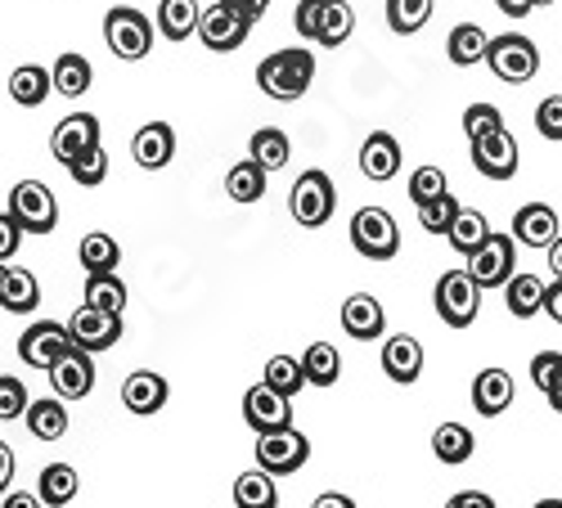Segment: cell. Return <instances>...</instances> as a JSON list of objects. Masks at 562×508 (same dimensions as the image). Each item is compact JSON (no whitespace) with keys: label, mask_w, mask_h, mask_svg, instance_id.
<instances>
[{"label":"cell","mask_w":562,"mask_h":508,"mask_svg":"<svg viewBox=\"0 0 562 508\" xmlns=\"http://www.w3.org/2000/svg\"><path fill=\"white\" fill-rule=\"evenodd\" d=\"M72 342V329L68 325H55V319H41V325H32L23 338H19V360L27 369H50Z\"/></svg>","instance_id":"7c38bea8"},{"label":"cell","mask_w":562,"mask_h":508,"mask_svg":"<svg viewBox=\"0 0 562 508\" xmlns=\"http://www.w3.org/2000/svg\"><path fill=\"white\" fill-rule=\"evenodd\" d=\"M10 212H14V221L27 229V235H50V229L59 225V203L50 194V184H41V180H19L14 184Z\"/></svg>","instance_id":"9c48e42d"},{"label":"cell","mask_w":562,"mask_h":508,"mask_svg":"<svg viewBox=\"0 0 562 508\" xmlns=\"http://www.w3.org/2000/svg\"><path fill=\"white\" fill-rule=\"evenodd\" d=\"M558 369H562V351H540V355L531 360V383H536L540 392H549V383L558 379Z\"/></svg>","instance_id":"816d5d0a"},{"label":"cell","mask_w":562,"mask_h":508,"mask_svg":"<svg viewBox=\"0 0 562 508\" xmlns=\"http://www.w3.org/2000/svg\"><path fill=\"white\" fill-rule=\"evenodd\" d=\"M199 0H162L158 5V32L167 41H190V32H199Z\"/></svg>","instance_id":"4dcf8cb0"},{"label":"cell","mask_w":562,"mask_h":508,"mask_svg":"<svg viewBox=\"0 0 562 508\" xmlns=\"http://www.w3.org/2000/svg\"><path fill=\"white\" fill-rule=\"evenodd\" d=\"M36 504H41V495H36V499H32V495H10V499H5V508H36Z\"/></svg>","instance_id":"6125c7cd"},{"label":"cell","mask_w":562,"mask_h":508,"mask_svg":"<svg viewBox=\"0 0 562 508\" xmlns=\"http://www.w3.org/2000/svg\"><path fill=\"white\" fill-rule=\"evenodd\" d=\"M10 482H14V450H10L5 441H0V499H5Z\"/></svg>","instance_id":"f5cc1de1"},{"label":"cell","mask_w":562,"mask_h":508,"mask_svg":"<svg viewBox=\"0 0 562 508\" xmlns=\"http://www.w3.org/2000/svg\"><path fill=\"white\" fill-rule=\"evenodd\" d=\"M131 158H135V167H145V171H162L176 158V131L167 122L139 126L135 140H131Z\"/></svg>","instance_id":"ac0fdd59"},{"label":"cell","mask_w":562,"mask_h":508,"mask_svg":"<svg viewBox=\"0 0 562 508\" xmlns=\"http://www.w3.org/2000/svg\"><path fill=\"white\" fill-rule=\"evenodd\" d=\"M167 396H171V387L162 374H154V369H135V374L122 383V405L131 414H145V419L167 405Z\"/></svg>","instance_id":"d6986e66"},{"label":"cell","mask_w":562,"mask_h":508,"mask_svg":"<svg viewBox=\"0 0 562 508\" xmlns=\"http://www.w3.org/2000/svg\"><path fill=\"white\" fill-rule=\"evenodd\" d=\"M459 199L446 190V194H437L432 203H418V225H424L428 229V235H446V229H450V221L459 216Z\"/></svg>","instance_id":"7bdbcfd3"},{"label":"cell","mask_w":562,"mask_h":508,"mask_svg":"<svg viewBox=\"0 0 562 508\" xmlns=\"http://www.w3.org/2000/svg\"><path fill=\"white\" fill-rule=\"evenodd\" d=\"M486 45H491V36L482 32V23H459L446 41V55L454 68H473L477 59H486Z\"/></svg>","instance_id":"83f0119b"},{"label":"cell","mask_w":562,"mask_h":508,"mask_svg":"<svg viewBox=\"0 0 562 508\" xmlns=\"http://www.w3.org/2000/svg\"><path fill=\"white\" fill-rule=\"evenodd\" d=\"M234 5H239L248 19H261V14L270 10V0H234Z\"/></svg>","instance_id":"680465c9"},{"label":"cell","mask_w":562,"mask_h":508,"mask_svg":"<svg viewBox=\"0 0 562 508\" xmlns=\"http://www.w3.org/2000/svg\"><path fill=\"white\" fill-rule=\"evenodd\" d=\"M23 419H27V428H32V437H36V441H59V437L68 432V409H64V396H41V400H32Z\"/></svg>","instance_id":"cb8c5ba5"},{"label":"cell","mask_w":562,"mask_h":508,"mask_svg":"<svg viewBox=\"0 0 562 508\" xmlns=\"http://www.w3.org/2000/svg\"><path fill=\"white\" fill-rule=\"evenodd\" d=\"M432 302H437L441 325H450V329H468V325L477 319V311H482V284H477L468 270H446L441 280H437Z\"/></svg>","instance_id":"3957f363"},{"label":"cell","mask_w":562,"mask_h":508,"mask_svg":"<svg viewBox=\"0 0 562 508\" xmlns=\"http://www.w3.org/2000/svg\"><path fill=\"white\" fill-rule=\"evenodd\" d=\"M266 167L257 162V158H248V162H239V167H229V176H225V194L234 199V203H261V194H266Z\"/></svg>","instance_id":"1f68e13d"},{"label":"cell","mask_w":562,"mask_h":508,"mask_svg":"<svg viewBox=\"0 0 562 508\" xmlns=\"http://www.w3.org/2000/svg\"><path fill=\"white\" fill-rule=\"evenodd\" d=\"M536 131L544 140H562V95H544L536 109Z\"/></svg>","instance_id":"c3c4849f"},{"label":"cell","mask_w":562,"mask_h":508,"mask_svg":"<svg viewBox=\"0 0 562 508\" xmlns=\"http://www.w3.org/2000/svg\"><path fill=\"white\" fill-rule=\"evenodd\" d=\"M36 495H41V504H50V508L72 504L77 499V469L72 464H50L36 482Z\"/></svg>","instance_id":"e575fe53"},{"label":"cell","mask_w":562,"mask_h":508,"mask_svg":"<svg viewBox=\"0 0 562 508\" xmlns=\"http://www.w3.org/2000/svg\"><path fill=\"white\" fill-rule=\"evenodd\" d=\"M68 171H72V180L81 184V190H95V184H104V176H109V154H104V145L86 149L77 162H68Z\"/></svg>","instance_id":"ee69618b"},{"label":"cell","mask_w":562,"mask_h":508,"mask_svg":"<svg viewBox=\"0 0 562 508\" xmlns=\"http://www.w3.org/2000/svg\"><path fill=\"white\" fill-rule=\"evenodd\" d=\"M495 5H499V14H504V19L518 23V19H527V14L536 10V0H495Z\"/></svg>","instance_id":"db71d44e"},{"label":"cell","mask_w":562,"mask_h":508,"mask_svg":"<svg viewBox=\"0 0 562 508\" xmlns=\"http://www.w3.org/2000/svg\"><path fill=\"white\" fill-rule=\"evenodd\" d=\"M428 19H432V0H387V23L401 36H414Z\"/></svg>","instance_id":"b9f144b4"},{"label":"cell","mask_w":562,"mask_h":508,"mask_svg":"<svg viewBox=\"0 0 562 508\" xmlns=\"http://www.w3.org/2000/svg\"><path fill=\"white\" fill-rule=\"evenodd\" d=\"M27 387L14 379V374H5L0 379V424H10V419H23L27 414Z\"/></svg>","instance_id":"7dc6e473"},{"label":"cell","mask_w":562,"mask_h":508,"mask_svg":"<svg viewBox=\"0 0 562 508\" xmlns=\"http://www.w3.org/2000/svg\"><path fill=\"white\" fill-rule=\"evenodd\" d=\"M311 459V441L289 424V428H270V432H257V464L274 477H289L297 469H306Z\"/></svg>","instance_id":"ba28073f"},{"label":"cell","mask_w":562,"mask_h":508,"mask_svg":"<svg viewBox=\"0 0 562 508\" xmlns=\"http://www.w3.org/2000/svg\"><path fill=\"white\" fill-rule=\"evenodd\" d=\"M536 5H553V0H536Z\"/></svg>","instance_id":"e7e4bbea"},{"label":"cell","mask_w":562,"mask_h":508,"mask_svg":"<svg viewBox=\"0 0 562 508\" xmlns=\"http://www.w3.org/2000/svg\"><path fill=\"white\" fill-rule=\"evenodd\" d=\"M518 140L499 126L491 135H482V140H473V167L486 176V180H513L518 176Z\"/></svg>","instance_id":"5bb4252c"},{"label":"cell","mask_w":562,"mask_h":508,"mask_svg":"<svg viewBox=\"0 0 562 508\" xmlns=\"http://www.w3.org/2000/svg\"><path fill=\"white\" fill-rule=\"evenodd\" d=\"M50 77H55V95L77 100V95H86V90H90V81H95V68H90L86 55H59Z\"/></svg>","instance_id":"484cf974"},{"label":"cell","mask_w":562,"mask_h":508,"mask_svg":"<svg viewBox=\"0 0 562 508\" xmlns=\"http://www.w3.org/2000/svg\"><path fill=\"white\" fill-rule=\"evenodd\" d=\"M244 419L252 432H270V428H289L293 424V396L274 392L270 383H257L244 396Z\"/></svg>","instance_id":"2e32d148"},{"label":"cell","mask_w":562,"mask_h":508,"mask_svg":"<svg viewBox=\"0 0 562 508\" xmlns=\"http://www.w3.org/2000/svg\"><path fill=\"white\" fill-rule=\"evenodd\" d=\"M23 235L27 229L14 221V212H0V261H10L23 248Z\"/></svg>","instance_id":"f907efd6"},{"label":"cell","mask_w":562,"mask_h":508,"mask_svg":"<svg viewBox=\"0 0 562 508\" xmlns=\"http://www.w3.org/2000/svg\"><path fill=\"white\" fill-rule=\"evenodd\" d=\"M446 190H450V184H446V171L441 167H418L409 176V203H432Z\"/></svg>","instance_id":"f6af8a7d"},{"label":"cell","mask_w":562,"mask_h":508,"mask_svg":"<svg viewBox=\"0 0 562 508\" xmlns=\"http://www.w3.org/2000/svg\"><path fill=\"white\" fill-rule=\"evenodd\" d=\"M504 126V113L495 104H468L463 109V131H468V140H482V135L499 131Z\"/></svg>","instance_id":"bcb514c9"},{"label":"cell","mask_w":562,"mask_h":508,"mask_svg":"<svg viewBox=\"0 0 562 508\" xmlns=\"http://www.w3.org/2000/svg\"><path fill=\"white\" fill-rule=\"evenodd\" d=\"M319 19H324V0H297V10H293V27H297V36L315 41V36H319Z\"/></svg>","instance_id":"681fc988"},{"label":"cell","mask_w":562,"mask_h":508,"mask_svg":"<svg viewBox=\"0 0 562 508\" xmlns=\"http://www.w3.org/2000/svg\"><path fill=\"white\" fill-rule=\"evenodd\" d=\"M289 154H293V145H289V135L284 131H274V126H261L257 135H252V158L266 167V171H279V167H289Z\"/></svg>","instance_id":"60d3db41"},{"label":"cell","mask_w":562,"mask_h":508,"mask_svg":"<svg viewBox=\"0 0 562 508\" xmlns=\"http://www.w3.org/2000/svg\"><path fill=\"white\" fill-rule=\"evenodd\" d=\"M68 329H72V342H77V347H86V351H109V347H117V338H122V315H117V311H100V306H81V311H72Z\"/></svg>","instance_id":"4fadbf2b"},{"label":"cell","mask_w":562,"mask_h":508,"mask_svg":"<svg viewBox=\"0 0 562 508\" xmlns=\"http://www.w3.org/2000/svg\"><path fill=\"white\" fill-rule=\"evenodd\" d=\"M261 383H270L274 392H284V396H297L302 387H311V383H306V369H302L297 355H270Z\"/></svg>","instance_id":"74e56055"},{"label":"cell","mask_w":562,"mask_h":508,"mask_svg":"<svg viewBox=\"0 0 562 508\" xmlns=\"http://www.w3.org/2000/svg\"><path fill=\"white\" fill-rule=\"evenodd\" d=\"M86 306H100V311H126V284L117 280L113 270H100L86 280Z\"/></svg>","instance_id":"ab89813d"},{"label":"cell","mask_w":562,"mask_h":508,"mask_svg":"<svg viewBox=\"0 0 562 508\" xmlns=\"http://www.w3.org/2000/svg\"><path fill=\"white\" fill-rule=\"evenodd\" d=\"M315 508H351V499L347 495H319Z\"/></svg>","instance_id":"94428289"},{"label":"cell","mask_w":562,"mask_h":508,"mask_svg":"<svg viewBox=\"0 0 562 508\" xmlns=\"http://www.w3.org/2000/svg\"><path fill=\"white\" fill-rule=\"evenodd\" d=\"M351 248L369 261H392L401 252V229L387 207H360L351 216Z\"/></svg>","instance_id":"8992f818"},{"label":"cell","mask_w":562,"mask_h":508,"mask_svg":"<svg viewBox=\"0 0 562 508\" xmlns=\"http://www.w3.org/2000/svg\"><path fill=\"white\" fill-rule=\"evenodd\" d=\"M95 351H86V347H68L45 374H50V387H55V396H64V400H81V396H90L95 392V360H90Z\"/></svg>","instance_id":"8fae6325"},{"label":"cell","mask_w":562,"mask_h":508,"mask_svg":"<svg viewBox=\"0 0 562 508\" xmlns=\"http://www.w3.org/2000/svg\"><path fill=\"white\" fill-rule=\"evenodd\" d=\"M342 329H347V338H356V342H379V338L387 334V311H383V302L369 297V293L347 297V302H342Z\"/></svg>","instance_id":"e0dca14e"},{"label":"cell","mask_w":562,"mask_h":508,"mask_svg":"<svg viewBox=\"0 0 562 508\" xmlns=\"http://www.w3.org/2000/svg\"><path fill=\"white\" fill-rule=\"evenodd\" d=\"M450 508H495V499L491 495H454Z\"/></svg>","instance_id":"9f6ffc18"},{"label":"cell","mask_w":562,"mask_h":508,"mask_svg":"<svg viewBox=\"0 0 562 508\" xmlns=\"http://www.w3.org/2000/svg\"><path fill=\"white\" fill-rule=\"evenodd\" d=\"M356 32V10L347 5V0H324V19H319V36L315 45H324V50H338V45H347Z\"/></svg>","instance_id":"4316f807"},{"label":"cell","mask_w":562,"mask_h":508,"mask_svg":"<svg viewBox=\"0 0 562 508\" xmlns=\"http://www.w3.org/2000/svg\"><path fill=\"white\" fill-rule=\"evenodd\" d=\"M334 207H338L334 176L324 171V167H311V171H302V176H297V184H293V194H289V212L297 216V225H306V229H319L324 221L334 216Z\"/></svg>","instance_id":"277c9868"},{"label":"cell","mask_w":562,"mask_h":508,"mask_svg":"<svg viewBox=\"0 0 562 508\" xmlns=\"http://www.w3.org/2000/svg\"><path fill=\"white\" fill-rule=\"evenodd\" d=\"M544 396H549V405H553V409L562 414V369H558V379L549 383V392H544Z\"/></svg>","instance_id":"91938a15"},{"label":"cell","mask_w":562,"mask_h":508,"mask_svg":"<svg viewBox=\"0 0 562 508\" xmlns=\"http://www.w3.org/2000/svg\"><path fill=\"white\" fill-rule=\"evenodd\" d=\"M36 302H41V284H36V274L32 270H23V266H10V280H5V311H14V315H27V311H36Z\"/></svg>","instance_id":"f35d334b"},{"label":"cell","mask_w":562,"mask_h":508,"mask_svg":"<svg viewBox=\"0 0 562 508\" xmlns=\"http://www.w3.org/2000/svg\"><path fill=\"white\" fill-rule=\"evenodd\" d=\"M315 81V55L306 45H293V50H274L270 59H261L257 68V86L266 90L270 100H302Z\"/></svg>","instance_id":"6da1fadb"},{"label":"cell","mask_w":562,"mask_h":508,"mask_svg":"<svg viewBox=\"0 0 562 508\" xmlns=\"http://www.w3.org/2000/svg\"><path fill=\"white\" fill-rule=\"evenodd\" d=\"M302 369H306V383L311 387H334L342 379V355L329 342H311L302 351Z\"/></svg>","instance_id":"f1b7e54d"},{"label":"cell","mask_w":562,"mask_h":508,"mask_svg":"<svg viewBox=\"0 0 562 508\" xmlns=\"http://www.w3.org/2000/svg\"><path fill=\"white\" fill-rule=\"evenodd\" d=\"M5 280H10V261H0V302H5Z\"/></svg>","instance_id":"be15d7a7"},{"label":"cell","mask_w":562,"mask_h":508,"mask_svg":"<svg viewBox=\"0 0 562 508\" xmlns=\"http://www.w3.org/2000/svg\"><path fill=\"white\" fill-rule=\"evenodd\" d=\"M549 270H553V280H562V235L549 244Z\"/></svg>","instance_id":"6f0895ef"},{"label":"cell","mask_w":562,"mask_h":508,"mask_svg":"<svg viewBox=\"0 0 562 508\" xmlns=\"http://www.w3.org/2000/svg\"><path fill=\"white\" fill-rule=\"evenodd\" d=\"M360 171L369 180H392L401 171V140L392 131H373L360 145Z\"/></svg>","instance_id":"44dd1931"},{"label":"cell","mask_w":562,"mask_h":508,"mask_svg":"<svg viewBox=\"0 0 562 508\" xmlns=\"http://www.w3.org/2000/svg\"><path fill=\"white\" fill-rule=\"evenodd\" d=\"M95 145H104L100 140V117L95 113H72V117H64L59 126H55V135H50V154L68 167V162H77L86 149H95Z\"/></svg>","instance_id":"9a60e30c"},{"label":"cell","mask_w":562,"mask_h":508,"mask_svg":"<svg viewBox=\"0 0 562 508\" xmlns=\"http://www.w3.org/2000/svg\"><path fill=\"white\" fill-rule=\"evenodd\" d=\"M77 257H81V266H86L90 274H100V270H117V266H122V248H117V239H113V235H104V229H95V235H86V239H81V248H77Z\"/></svg>","instance_id":"d590c367"},{"label":"cell","mask_w":562,"mask_h":508,"mask_svg":"<svg viewBox=\"0 0 562 508\" xmlns=\"http://www.w3.org/2000/svg\"><path fill=\"white\" fill-rule=\"evenodd\" d=\"M468 274L482 284V289H504L513 274H518V252H513L508 235H491L477 244V252H468Z\"/></svg>","instance_id":"30bf717a"},{"label":"cell","mask_w":562,"mask_h":508,"mask_svg":"<svg viewBox=\"0 0 562 508\" xmlns=\"http://www.w3.org/2000/svg\"><path fill=\"white\" fill-rule=\"evenodd\" d=\"M383 374L392 383H401V387L418 383V374H424V347H418L409 334L387 338V347H383Z\"/></svg>","instance_id":"ffe728a7"},{"label":"cell","mask_w":562,"mask_h":508,"mask_svg":"<svg viewBox=\"0 0 562 508\" xmlns=\"http://www.w3.org/2000/svg\"><path fill=\"white\" fill-rule=\"evenodd\" d=\"M55 90V77L45 72L41 64H23V68H14V77H10V95H14V104H23V109H36V104H45V95Z\"/></svg>","instance_id":"f546056e"},{"label":"cell","mask_w":562,"mask_h":508,"mask_svg":"<svg viewBox=\"0 0 562 508\" xmlns=\"http://www.w3.org/2000/svg\"><path fill=\"white\" fill-rule=\"evenodd\" d=\"M544 297H549V284L540 280V274H513V280L504 284V302L508 311L518 319H531L544 311Z\"/></svg>","instance_id":"d4e9b609"},{"label":"cell","mask_w":562,"mask_h":508,"mask_svg":"<svg viewBox=\"0 0 562 508\" xmlns=\"http://www.w3.org/2000/svg\"><path fill=\"white\" fill-rule=\"evenodd\" d=\"M104 41H109V50H113L117 59L135 64V59H145V55H149V45H154V23L139 14V10H131V5H117V10L104 14Z\"/></svg>","instance_id":"52a82bcc"},{"label":"cell","mask_w":562,"mask_h":508,"mask_svg":"<svg viewBox=\"0 0 562 508\" xmlns=\"http://www.w3.org/2000/svg\"><path fill=\"white\" fill-rule=\"evenodd\" d=\"M252 23L257 19H248L234 0H216V5H207L203 14H199V41L207 45L212 55H229V50H239V45L248 41V32H252Z\"/></svg>","instance_id":"5b68a950"},{"label":"cell","mask_w":562,"mask_h":508,"mask_svg":"<svg viewBox=\"0 0 562 508\" xmlns=\"http://www.w3.org/2000/svg\"><path fill=\"white\" fill-rule=\"evenodd\" d=\"M473 450H477V441H473V432H468L463 424H441L432 432V454L441 459V464H463Z\"/></svg>","instance_id":"8d00e7d4"},{"label":"cell","mask_w":562,"mask_h":508,"mask_svg":"<svg viewBox=\"0 0 562 508\" xmlns=\"http://www.w3.org/2000/svg\"><path fill=\"white\" fill-rule=\"evenodd\" d=\"M491 235V225H486V216L477 212V207H459V216L450 221V229H446V239H450V248L454 252H477V244Z\"/></svg>","instance_id":"836d02e7"},{"label":"cell","mask_w":562,"mask_h":508,"mask_svg":"<svg viewBox=\"0 0 562 508\" xmlns=\"http://www.w3.org/2000/svg\"><path fill=\"white\" fill-rule=\"evenodd\" d=\"M544 311H549V319H558V325H562V280H553V284H549Z\"/></svg>","instance_id":"11a10c76"},{"label":"cell","mask_w":562,"mask_h":508,"mask_svg":"<svg viewBox=\"0 0 562 508\" xmlns=\"http://www.w3.org/2000/svg\"><path fill=\"white\" fill-rule=\"evenodd\" d=\"M486 64L499 81L508 86H527L536 72H540V50H536V41L522 36V32H504V36H491L486 45Z\"/></svg>","instance_id":"7a4b0ae2"},{"label":"cell","mask_w":562,"mask_h":508,"mask_svg":"<svg viewBox=\"0 0 562 508\" xmlns=\"http://www.w3.org/2000/svg\"><path fill=\"white\" fill-rule=\"evenodd\" d=\"M513 235H518L527 248H549L562 229H558V212L549 203H527L518 207V216H513Z\"/></svg>","instance_id":"7402d4cb"},{"label":"cell","mask_w":562,"mask_h":508,"mask_svg":"<svg viewBox=\"0 0 562 508\" xmlns=\"http://www.w3.org/2000/svg\"><path fill=\"white\" fill-rule=\"evenodd\" d=\"M234 504H239V508H274L279 504L274 473H266L261 464L252 473H244L239 482H234Z\"/></svg>","instance_id":"d6a6232c"},{"label":"cell","mask_w":562,"mask_h":508,"mask_svg":"<svg viewBox=\"0 0 562 508\" xmlns=\"http://www.w3.org/2000/svg\"><path fill=\"white\" fill-rule=\"evenodd\" d=\"M508 405H513V374H504V369H482L473 379V409L482 419H499Z\"/></svg>","instance_id":"603a6c76"}]
</instances>
